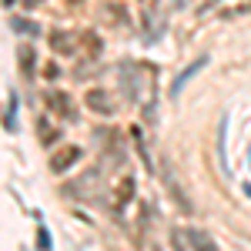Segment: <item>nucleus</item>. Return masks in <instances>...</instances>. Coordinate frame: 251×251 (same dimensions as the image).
Segmentation results:
<instances>
[{
    "mask_svg": "<svg viewBox=\"0 0 251 251\" xmlns=\"http://www.w3.org/2000/svg\"><path fill=\"white\" fill-rule=\"evenodd\" d=\"M44 104H47V111L50 114H57V117H64V121H74L77 117V107H74V97L67 94V91H47L44 94Z\"/></svg>",
    "mask_w": 251,
    "mask_h": 251,
    "instance_id": "nucleus-3",
    "label": "nucleus"
},
{
    "mask_svg": "<svg viewBox=\"0 0 251 251\" xmlns=\"http://www.w3.org/2000/svg\"><path fill=\"white\" fill-rule=\"evenodd\" d=\"M80 157H84V151H80L77 144H67V148H60V151H54V154H50L47 168H50L54 174H67L80 161Z\"/></svg>",
    "mask_w": 251,
    "mask_h": 251,
    "instance_id": "nucleus-4",
    "label": "nucleus"
},
{
    "mask_svg": "<svg viewBox=\"0 0 251 251\" xmlns=\"http://www.w3.org/2000/svg\"><path fill=\"white\" fill-rule=\"evenodd\" d=\"M37 137H40V144H44V148H50V144H57L60 131H57V127H50V121H47V117H40V121H37Z\"/></svg>",
    "mask_w": 251,
    "mask_h": 251,
    "instance_id": "nucleus-13",
    "label": "nucleus"
},
{
    "mask_svg": "<svg viewBox=\"0 0 251 251\" xmlns=\"http://www.w3.org/2000/svg\"><path fill=\"white\" fill-rule=\"evenodd\" d=\"M37 245H40V251H50V234H47V228L37 231Z\"/></svg>",
    "mask_w": 251,
    "mask_h": 251,
    "instance_id": "nucleus-20",
    "label": "nucleus"
},
{
    "mask_svg": "<svg viewBox=\"0 0 251 251\" xmlns=\"http://www.w3.org/2000/svg\"><path fill=\"white\" fill-rule=\"evenodd\" d=\"M211 3H218V0H208V7H211Z\"/></svg>",
    "mask_w": 251,
    "mask_h": 251,
    "instance_id": "nucleus-22",
    "label": "nucleus"
},
{
    "mask_svg": "<svg viewBox=\"0 0 251 251\" xmlns=\"http://www.w3.org/2000/svg\"><path fill=\"white\" fill-rule=\"evenodd\" d=\"M121 77H124V94H127V100H137V97H141L137 71H134V67H124V71H121Z\"/></svg>",
    "mask_w": 251,
    "mask_h": 251,
    "instance_id": "nucleus-14",
    "label": "nucleus"
},
{
    "mask_svg": "<svg viewBox=\"0 0 251 251\" xmlns=\"http://www.w3.org/2000/svg\"><path fill=\"white\" fill-rule=\"evenodd\" d=\"M204 64H208V57H204V54H201V57H198V60H191V64H188V67L181 71V77H177V80H174V84H171V97H177V94H181V91L188 87V80H191L194 74H198V71L204 67Z\"/></svg>",
    "mask_w": 251,
    "mask_h": 251,
    "instance_id": "nucleus-9",
    "label": "nucleus"
},
{
    "mask_svg": "<svg viewBox=\"0 0 251 251\" xmlns=\"http://www.w3.org/2000/svg\"><path fill=\"white\" fill-rule=\"evenodd\" d=\"M40 74H44V80H50V84H54V80H60V74H64V71H60L57 64L50 60V64H44V67H40Z\"/></svg>",
    "mask_w": 251,
    "mask_h": 251,
    "instance_id": "nucleus-19",
    "label": "nucleus"
},
{
    "mask_svg": "<svg viewBox=\"0 0 251 251\" xmlns=\"http://www.w3.org/2000/svg\"><path fill=\"white\" fill-rule=\"evenodd\" d=\"M184 234H188L191 251H221L218 241L211 238V231H204V228H184Z\"/></svg>",
    "mask_w": 251,
    "mask_h": 251,
    "instance_id": "nucleus-8",
    "label": "nucleus"
},
{
    "mask_svg": "<svg viewBox=\"0 0 251 251\" xmlns=\"http://www.w3.org/2000/svg\"><path fill=\"white\" fill-rule=\"evenodd\" d=\"M164 188H168V194H171V201L177 204V211H181V214H191V211H194L191 198L184 194V188H181V181H177L174 174H164Z\"/></svg>",
    "mask_w": 251,
    "mask_h": 251,
    "instance_id": "nucleus-6",
    "label": "nucleus"
},
{
    "mask_svg": "<svg viewBox=\"0 0 251 251\" xmlns=\"http://www.w3.org/2000/svg\"><path fill=\"white\" fill-rule=\"evenodd\" d=\"M84 47H87V54H91V57H100V50H104V40L97 37V34H84Z\"/></svg>",
    "mask_w": 251,
    "mask_h": 251,
    "instance_id": "nucleus-17",
    "label": "nucleus"
},
{
    "mask_svg": "<svg viewBox=\"0 0 251 251\" xmlns=\"http://www.w3.org/2000/svg\"><path fill=\"white\" fill-rule=\"evenodd\" d=\"M50 50L57 54V57H77V34H71V30H54L50 34Z\"/></svg>",
    "mask_w": 251,
    "mask_h": 251,
    "instance_id": "nucleus-5",
    "label": "nucleus"
},
{
    "mask_svg": "<svg viewBox=\"0 0 251 251\" xmlns=\"http://www.w3.org/2000/svg\"><path fill=\"white\" fill-rule=\"evenodd\" d=\"M14 3H17V0H3V7H7V10H10V7H14Z\"/></svg>",
    "mask_w": 251,
    "mask_h": 251,
    "instance_id": "nucleus-21",
    "label": "nucleus"
},
{
    "mask_svg": "<svg viewBox=\"0 0 251 251\" xmlns=\"http://www.w3.org/2000/svg\"><path fill=\"white\" fill-rule=\"evenodd\" d=\"M134 194H137V177H121V188H117V198H114V214L121 218V214L127 211V204L134 201Z\"/></svg>",
    "mask_w": 251,
    "mask_h": 251,
    "instance_id": "nucleus-7",
    "label": "nucleus"
},
{
    "mask_svg": "<svg viewBox=\"0 0 251 251\" xmlns=\"http://www.w3.org/2000/svg\"><path fill=\"white\" fill-rule=\"evenodd\" d=\"M245 14H251V0H245V3H238V7H225V10H221V17H225V20L245 17Z\"/></svg>",
    "mask_w": 251,
    "mask_h": 251,
    "instance_id": "nucleus-16",
    "label": "nucleus"
},
{
    "mask_svg": "<svg viewBox=\"0 0 251 251\" xmlns=\"http://www.w3.org/2000/svg\"><path fill=\"white\" fill-rule=\"evenodd\" d=\"M30 3H40V0H30Z\"/></svg>",
    "mask_w": 251,
    "mask_h": 251,
    "instance_id": "nucleus-23",
    "label": "nucleus"
},
{
    "mask_svg": "<svg viewBox=\"0 0 251 251\" xmlns=\"http://www.w3.org/2000/svg\"><path fill=\"white\" fill-rule=\"evenodd\" d=\"M84 107L97 117H114L117 114V100L107 94L104 87H91V91L84 94Z\"/></svg>",
    "mask_w": 251,
    "mask_h": 251,
    "instance_id": "nucleus-2",
    "label": "nucleus"
},
{
    "mask_svg": "<svg viewBox=\"0 0 251 251\" xmlns=\"http://www.w3.org/2000/svg\"><path fill=\"white\" fill-rule=\"evenodd\" d=\"M10 30L20 34V37H40V27L27 17H10Z\"/></svg>",
    "mask_w": 251,
    "mask_h": 251,
    "instance_id": "nucleus-11",
    "label": "nucleus"
},
{
    "mask_svg": "<svg viewBox=\"0 0 251 251\" xmlns=\"http://www.w3.org/2000/svg\"><path fill=\"white\" fill-rule=\"evenodd\" d=\"M171 251H191L188 234H184V231H171Z\"/></svg>",
    "mask_w": 251,
    "mask_h": 251,
    "instance_id": "nucleus-18",
    "label": "nucleus"
},
{
    "mask_svg": "<svg viewBox=\"0 0 251 251\" xmlns=\"http://www.w3.org/2000/svg\"><path fill=\"white\" fill-rule=\"evenodd\" d=\"M17 127V94H7V111H3V131Z\"/></svg>",
    "mask_w": 251,
    "mask_h": 251,
    "instance_id": "nucleus-15",
    "label": "nucleus"
},
{
    "mask_svg": "<svg viewBox=\"0 0 251 251\" xmlns=\"http://www.w3.org/2000/svg\"><path fill=\"white\" fill-rule=\"evenodd\" d=\"M17 64H20V71H24L27 77L37 71V50H34V44H20L17 47Z\"/></svg>",
    "mask_w": 251,
    "mask_h": 251,
    "instance_id": "nucleus-10",
    "label": "nucleus"
},
{
    "mask_svg": "<svg viewBox=\"0 0 251 251\" xmlns=\"http://www.w3.org/2000/svg\"><path fill=\"white\" fill-rule=\"evenodd\" d=\"M104 17L111 20L114 27H124L131 14H127V7H124V3H104Z\"/></svg>",
    "mask_w": 251,
    "mask_h": 251,
    "instance_id": "nucleus-12",
    "label": "nucleus"
},
{
    "mask_svg": "<svg viewBox=\"0 0 251 251\" xmlns=\"http://www.w3.org/2000/svg\"><path fill=\"white\" fill-rule=\"evenodd\" d=\"M100 188H104V181H100V171L97 168H91V171H84L80 177H74V181H67L60 191L71 194L74 201H94L97 194H100Z\"/></svg>",
    "mask_w": 251,
    "mask_h": 251,
    "instance_id": "nucleus-1",
    "label": "nucleus"
}]
</instances>
